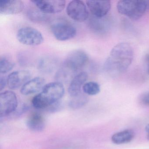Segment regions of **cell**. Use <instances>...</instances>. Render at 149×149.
<instances>
[{"label": "cell", "mask_w": 149, "mask_h": 149, "mask_svg": "<svg viewBox=\"0 0 149 149\" xmlns=\"http://www.w3.org/2000/svg\"><path fill=\"white\" fill-rule=\"evenodd\" d=\"M15 64L13 61L6 56H1L0 59V73L5 74L13 69Z\"/></svg>", "instance_id": "obj_21"}, {"label": "cell", "mask_w": 149, "mask_h": 149, "mask_svg": "<svg viewBox=\"0 0 149 149\" xmlns=\"http://www.w3.org/2000/svg\"><path fill=\"white\" fill-rule=\"evenodd\" d=\"M142 103L146 106H149V92L143 95L141 98Z\"/></svg>", "instance_id": "obj_23"}, {"label": "cell", "mask_w": 149, "mask_h": 149, "mask_svg": "<svg viewBox=\"0 0 149 149\" xmlns=\"http://www.w3.org/2000/svg\"><path fill=\"white\" fill-rule=\"evenodd\" d=\"M17 40L22 44L29 46L40 45L44 41L42 34L37 29L31 27L20 29L17 35Z\"/></svg>", "instance_id": "obj_4"}, {"label": "cell", "mask_w": 149, "mask_h": 149, "mask_svg": "<svg viewBox=\"0 0 149 149\" xmlns=\"http://www.w3.org/2000/svg\"><path fill=\"white\" fill-rule=\"evenodd\" d=\"M146 60H147V62L149 64V54L146 56Z\"/></svg>", "instance_id": "obj_25"}, {"label": "cell", "mask_w": 149, "mask_h": 149, "mask_svg": "<svg viewBox=\"0 0 149 149\" xmlns=\"http://www.w3.org/2000/svg\"><path fill=\"white\" fill-rule=\"evenodd\" d=\"M26 125L32 131L41 132L45 128V119L41 114L38 112H34L27 118Z\"/></svg>", "instance_id": "obj_15"}, {"label": "cell", "mask_w": 149, "mask_h": 149, "mask_svg": "<svg viewBox=\"0 0 149 149\" xmlns=\"http://www.w3.org/2000/svg\"><path fill=\"white\" fill-rule=\"evenodd\" d=\"M88 79L86 72H82L75 76L70 81L68 92L71 97H74L81 94V90Z\"/></svg>", "instance_id": "obj_13"}, {"label": "cell", "mask_w": 149, "mask_h": 149, "mask_svg": "<svg viewBox=\"0 0 149 149\" xmlns=\"http://www.w3.org/2000/svg\"><path fill=\"white\" fill-rule=\"evenodd\" d=\"M135 134L131 130H126L116 132L111 136V141L117 145L128 143L134 139Z\"/></svg>", "instance_id": "obj_17"}, {"label": "cell", "mask_w": 149, "mask_h": 149, "mask_svg": "<svg viewBox=\"0 0 149 149\" xmlns=\"http://www.w3.org/2000/svg\"><path fill=\"white\" fill-rule=\"evenodd\" d=\"M88 57L84 51L76 49L69 53L63 62V67L74 72L84 67L88 62Z\"/></svg>", "instance_id": "obj_6"}, {"label": "cell", "mask_w": 149, "mask_h": 149, "mask_svg": "<svg viewBox=\"0 0 149 149\" xmlns=\"http://www.w3.org/2000/svg\"><path fill=\"white\" fill-rule=\"evenodd\" d=\"M45 80L41 77H36L29 80L21 88L20 92L24 95H29L39 92L45 86Z\"/></svg>", "instance_id": "obj_14"}, {"label": "cell", "mask_w": 149, "mask_h": 149, "mask_svg": "<svg viewBox=\"0 0 149 149\" xmlns=\"http://www.w3.org/2000/svg\"><path fill=\"white\" fill-rule=\"evenodd\" d=\"M31 76V73L28 70L14 71L9 74L7 78L8 86L10 89H18L29 81Z\"/></svg>", "instance_id": "obj_10"}, {"label": "cell", "mask_w": 149, "mask_h": 149, "mask_svg": "<svg viewBox=\"0 0 149 149\" xmlns=\"http://www.w3.org/2000/svg\"><path fill=\"white\" fill-rule=\"evenodd\" d=\"M88 102V97L83 94L72 97L69 102V106L73 109H77L84 106Z\"/></svg>", "instance_id": "obj_18"}, {"label": "cell", "mask_w": 149, "mask_h": 149, "mask_svg": "<svg viewBox=\"0 0 149 149\" xmlns=\"http://www.w3.org/2000/svg\"><path fill=\"white\" fill-rule=\"evenodd\" d=\"M66 12L70 19L77 22H84L88 18L87 7L82 1L74 0L70 2L67 6Z\"/></svg>", "instance_id": "obj_8"}, {"label": "cell", "mask_w": 149, "mask_h": 149, "mask_svg": "<svg viewBox=\"0 0 149 149\" xmlns=\"http://www.w3.org/2000/svg\"><path fill=\"white\" fill-rule=\"evenodd\" d=\"M24 3L20 0L0 1V13L5 15L18 14L24 9Z\"/></svg>", "instance_id": "obj_12"}, {"label": "cell", "mask_w": 149, "mask_h": 149, "mask_svg": "<svg viewBox=\"0 0 149 149\" xmlns=\"http://www.w3.org/2000/svg\"><path fill=\"white\" fill-rule=\"evenodd\" d=\"M84 92L86 95L93 96L98 94L100 92V86L97 83L90 81L86 83L82 88Z\"/></svg>", "instance_id": "obj_20"}, {"label": "cell", "mask_w": 149, "mask_h": 149, "mask_svg": "<svg viewBox=\"0 0 149 149\" xmlns=\"http://www.w3.org/2000/svg\"><path fill=\"white\" fill-rule=\"evenodd\" d=\"M134 56L132 47L127 42H121L115 46L104 64L105 71L117 74L125 72L129 68Z\"/></svg>", "instance_id": "obj_1"}, {"label": "cell", "mask_w": 149, "mask_h": 149, "mask_svg": "<svg viewBox=\"0 0 149 149\" xmlns=\"http://www.w3.org/2000/svg\"><path fill=\"white\" fill-rule=\"evenodd\" d=\"M39 10H32L28 13L29 19L33 21L42 22L46 20L47 17L43 14V13Z\"/></svg>", "instance_id": "obj_22"}, {"label": "cell", "mask_w": 149, "mask_h": 149, "mask_svg": "<svg viewBox=\"0 0 149 149\" xmlns=\"http://www.w3.org/2000/svg\"><path fill=\"white\" fill-rule=\"evenodd\" d=\"M148 7V1L143 0H122L117 4L118 13L132 20L142 18Z\"/></svg>", "instance_id": "obj_3"}, {"label": "cell", "mask_w": 149, "mask_h": 149, "mask_svg": "<svg viewBox=\"0 0 149 149\" xmlns=\"http://www.w3.org/2000/svg\"><path fill=\"white\" fill-rule=\"evenodd\" d=\"M7 84V79H6L5 77H0V91H1L5 88Z\"/></svg>", "instance_id": "obj_24"}, {"label": "cell", "mask_w": 149, "mask_h": 149, "mask_svg": "<svg viewBox=\"0 0 149 149\" xmlns=\"http://www.w3.org/2000/svg\"><path fill=\"white\" fill-rule=\"evenodd\" d=\"M39 10L43 13L56 14L61 13L66 6L64 0H33L31 1Z\"/></svg>", "instance_id": "obj_9"}, {"label": "cell", "mask_w": 149, "mask_h": 149, "mask_svg": "<svg viewBox=\"0 0 149 149\" xmlns=\"http://www.w3.org/2000/svg\"><path fill=\"white\" fill-rule=\"evenodd\" d=\"M18 107V100L14 92L6 91L0 94V117H5L14 112Z\"/></svg>", "instance_id": "obj_7"}, {"label": "cell", "mask_w": 149, "mask_h": 149, "mask_svg": "<svg viewBox=\"0 0 149 149\" xmlns=\"http://www.w3.org/2000/svg\"><path fill=\"white\" fill-rule=\"evenodd\" d=\"M65 88L59 82L49 83L45 85L39 94L32 99L33 106L38 109H48L59 102L64 95Z\"/></svg>", "instance_id": "obj_2"}, {"label": "cell", "mask_w": 149, "mask_h": 149, "mask_svg": "<svg viewBox=\"0 0 149 149\" xmlns=\"http://www.w3.org/2000/svg\"><path fill=\"white\" fill-rule=\"evenodd\" d=\"M148 73H149V68H148Z\"/></svg>", "instance_id": "obj_27"}, {"label": "cell", "mask_w": 149, "mask_h": 149, "mask_svg": "<svg viewBox=\"0 0 149 149\" xmlns=\"http://www.w3.org/2000/svg\"><path fill=\"white\" fill-rule=\"evenodd\" d=\"M51 30L55 38L60 41H64L74 38L76 35L75 28L66 21L59 20L54 22Z\"/></svg>", "instance_id": "obj_5"}, {"label": "cell", "mask_w": 149, "mask_h": 149, "mask_svg": "<svg viewBox=\"0 0 149 149\" xmlns=\"http://www.w3.org/2000/svg\"><path fill=\"white\" fill-rule=\"evenodd\" d=\"M57 64V60L54 57L51 56H43L38 62V69L42 73L49 74L55 69Z\"/></svg>", "instance_id": "obj_16"}, {"label": "cell", "mask_w": 149, "mask_h": 149, "mask_svg": "<svg viewBox=\"0 0 149 149\" xmlns=\"http://www.w3.org/2000/svg\"><path fill=\"white\" fill-rule=\"evenodd\" d=\"M147 139L149 140V132L147 133Z\"/></svg>", "instance_id": "obj_26"}, {"label": "cell", "mask_w": 149, "mask_h": 149, "mask_svg": "<svg viewBox=\"0 0 149 149\" xmlns=\"http://www.w3.org/2000/svg\"><path fill=\"white\" fill-rule=\"evenodd\" d=\"M86 4L91 13L99 19L107 15L111 8L109 1H87Z\"/></svg>", "instance_id": "obj_11"}, {"label": "cell", "mask_w": 149, "mask_h": 149, "mask_svg": "<svg viewBox=\"0 0 149 149\" xmlns=\"http://www.w3.org/2000/svg\"><path fill=\"white\" fill-rule=\"evenodd\" d=\"M74 72L69 70L63 66L59 70L57 71L55 75L56 80L57 82L61 83L68 81L72 78L73 74Z\"/></svg>", "instance_id": "obj_19"}]
</instances>
